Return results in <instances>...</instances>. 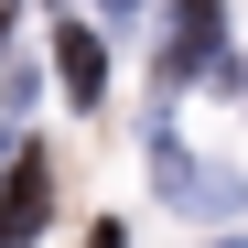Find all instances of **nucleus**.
Returning a JSON list of instances; mask_svg holds the SVG:
<instances>
[{
	"mask_svg": "<svg viewBox=\"0 0 248 248\" xmlns=\"http://www.w3.org/2000/svg\"><path fill=\"white\" fill-rule=\"evenodd\" d=\"M44 216H54V162L22 151L11 173H0V248H32V237H44Z\"/></svg>",
	"mask_w": 248,
	"mask_h": 248,
	"instance_id": "obj_2",
	"label": "nucleus"
},
{
	"mask_svg": "<svg viewBox=\"0 0 248 248\" xmlns=\"http://www.w3.org/2000/svg\"><path fill=\"white\" fill-rule=\"evenodd\" d=\"M0 22H11V0H0Z\"/></svg>",
	"mask_w": 248,
	"mask_h": 248,
	"instance_id": "obj_7",
	"label": "nucleus"
},
{
	"mask_svg": "<svg viewBox=\"0 0 248 248\" xmlns=\"http://www.w3.org/2000/svg\"><path fill=\"white\" fill-rule=\"evenodd\" d=\"M87 248H130V227H97V237H87Z\"/></svg>",
	"mask_w": 248,
	"mask_h": 248,
	"instance_id": "obj_5",
	"label": "nucleus"
},
{
	"mask_svg": "<svg viewBox=\"0 0 248 248\" xmlns=\"http://www.w3.org/2000/svg\"><path fill=\"white\" fill-rule=\"evenodd\" d=\"M151 173H162V194H173V205H194V216H227V205H237V184H227V173H205V162H184L173 140L151 151Z\"/></svg>",
	"mask_w": 248,
	"mask_h": 248,
	"instance_id": "obj_3",
	"label": "nucleus"
},
{
	"mask_svg": "<svg viewBox=\"0 0 248 248\" xmlns=\"http://www.w3.org/2000/svg\"><path fill=\"white\" fill-rule=\"evenodd\" d=\"M227 65V0H173V44H162V87Z\"/></svg>",
	"mask_w": 248,
	"mask_h": 248,
	"instance_id": "obj_1",
	"label": "nucleus"
},
{
	"mask_svg": "<svg viewBox=\"0 0 248 248\" xmlns=\"http://www.w3.org/2000/svg\"><path fill=\"white\" fill-rule=\"evenodd\" d=\"M54 54H65V97H76V108H108V44H97V32H87V22H65V44H54Z\"/></svg>",
	"mask_w": 248,
	"mask_h": 248,
	"instance_id": "obj_4",
	"label": "nucleus"
},
{
	"mask_svg": "<svg viewBox=\"0 0 248 248\" xmlns=\"http://www.w3.org/2000/svg\"><path fill=\"white\" fill-rule=\"evenodd\" d=\"M97 11H108V22H130V11H140V0H97Z\"/></svg>",
	"mask_w": 248,
	"mask_h": 248,
	"instance_id": "obj_6",
	"label": "nucleus"
}]
</instances>
